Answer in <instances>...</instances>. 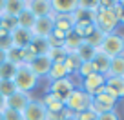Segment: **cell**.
<instances>
[{"label":"cell","mask_w":124,"mask_h":120,"mask_svg":"<svg viewBox=\"0 0 124 120\" xmlns=\"http://www.w3.org/2000/svg\"><path fill=\"white\" fill-rule=\"evenodd\" d=\"M13 84H15L16 91H24V93H31L39 84V78L31 73V69L27 66H18L16 73L13 77Z\"/></svg>","instance_id":"1"},{"label":"cell","mask_w":124,"mask_h":120,"mask_svg":"<svg viewBox=\"0 0 124 120\" xmlns=\"http://www.w3.org/2000/svg\"><path fill=\"white\" fill-rule=\"evenodd\" d=\"M89 106H91V97H89L88 93H84L80 87H77L73 93L64 100V107L70 113H73V115L89 109Z\"/></svg>","instance_id":"2"},{"label":"cell","mask_w":124,"mask_h":120,"mask_svg":"<svg viewBox=\"0 0 124 120\" xmlns=\"http://www.w3.org/2000/svg\"><path fill=\"white\" fill-rule=\"evenodd\" d=\"M95 26H97V29H101L106 35L115 33V29L119 27V16L113 11V6L109 9H101L99 7L97 16H95Z\"/></svg>","instance_id":"3"},{"label":"cell","mask_w":124,"mask_h":120,"mask_svg":"<svg viewBox=\"0 0 124 120\" xmlns=\"http://www.w3.org/2000/svg\"><path fill=\"white\" fill-rule=\"evenodd\" d=\"M99 51H102L104 55H108L109 58H115L124 55V35H119V33H109V35L104 36Z\"/></svg>","instance_id":"4"},{"label":"cell","mask_w":124,"mask_h":120,"mask_svg":"<svg viewBox=\"0 0 124 120\" xmlns=\"http://www.w3.org/2000/svg\"><path fill=\"white\" fill-rule=\"evenodd\" d=\"M115 107H117V98H113L111 95H108L104 89H102L99 95L91 97V106H89V109L95 111L97 115H102V113H108V111H115Z\"/></svg>","instance_id":"5"},{"label":"cell","mask_w":124,"mask_h":120,"mask_svg":"<svg viewBox=\"0 0 124 120\" xmlns=\"http://www.w3.org/2000/svg\"><path fill=\"white\" fill-rule=\"evenodd\" d=\"M75 89H77V85H75L73 78H71V77H66V78H60V80L51 82L49 93H53L55 97H58L62 102H64V100H66V98L75 91Z\"/></svg>","instance_id":"6"},{"label":"cell","mask_w":124,"mask_h":120,"mask_svg":"<svg viewBox=\"0 0 124 120\" xmlns=\"http://www.w3.org/2000/svg\"><path fill=\"white\" fill-rule=\"evenodd\" d=\"M104 84H106V77L104 75L93 73V75H89V77L82 78L80 89L84 91V93H88L89 97H95V95H99L102 89H104Z\"/></svg>","instance_id":"7"},{"label":"cell","mask_w":124,"mask_h":120,"mask_svg":"<svg viewBox=\"0 0 124 120\" xmlns=\"http://www.w3.org/2000/svg\"><path fill=\"white\" fill-rule=\"evenodd\" d=\"M46 116H47V109L44 107L42 100H39V98H33L27 104V107L22 111L24 120H46Z\"/></svg>","instance_id":"8"},{"label":"cell","mask_w":124,"mask_h":120,"mask_svg":"<svg viewBox=\"0 0 124 120\" xmlns=\"http://www.w3.org/2000/svg\"><path fill=\"white\" fill-rule=\"evenodd\" d=\"M33 100L31 93H24V91H15L11 97L6 98V109H13V111L22 113L27 107V104Z\"/></svg>","instance_id":"9"},{"label":"cell","mask_w":124,"mask_h":120,"mask_svg":"<svg viewBox=\"0 0 124 120\" xmlns=\"http://www.w3.org/2000/svg\"><path fill=\"white\" fill-rule=\"evenodd\" d=\"M53 11L49 13L47 16H40V18H37L35 22V27H33V36H40V38H47V36L53 33L55 29V22H53Z\"/></svg>","instance_id":"10"},{"label":"cell","mask_w":124,"mask_h":120,"mask_svg":"<svg viewBox=\"0 0 124 120\" xmlns=\"http://www.w3.org/2000/svg\"><path fill=\"white\" fill-rule=\"evenodd\" d=\"M104 91L108 95H111L113 98H117V100L124 98V78L122 77H106Z\"/></svg>","instance_id":"11"},{"label":"cell","mask_w":124,"mask_h":120,"mask_svg":"<svg viewBox=\"0 0 124 120\" xmlns=\"http://www.w3.org/2000/svg\"><path fill=\"white\" fill-rule=\"evenodd\" d=\"M31 40H33V33L27 31V29H13L11 31V47H18V49H24V47H29Z\"/></svg>","instance_id":"12"},{"label":"cell","mask_w":124,"mask_h":120,"mask_svg":"<svg viewBox=\"0 0 124 120\" xmlns=\"http://www.w3.org/2000/svg\"><path fill=\"white\" fill-rule=\"evenodd\" d=\"M78 7V0H53L51 11L55 15H73Z\"/></svg>","instance_id":"13"},{"label":"cell","mask_w":124,"mask_h":120,"mask_svg":"<svg viewBox=\"0 0 124 120\" xmlns=\"http://www.w3.org/2000/svg\"><path fill=\"white\" fill-rule=\"evenodd\" d=\"M27 67L31 69V73L35 75L37 78L47 77V73H49V69H51V60L47 56H35V60H33Z\"/></svg>","instance_id":"14"},{"label":"cell","mask_w":124,"mask_h":120,"mask_svg":"<svg viewBox=\"0 0 124 120\" xmlns=\"http://www.w3.org/2000/svg\"><path fill=\"white\" fill-rule=\"evenodd\" d=\"M26 7L29 9L37 18L47 16L51 13V0H29V2H26Z\"/></svg>","instance_id":"15"},{"label":"cell","mask_w":124,"mask_h":120,"mask_svg":"<svg viewBox=\"0 0 124 120\" xmlns=\"http://www.w3.org/2000/svg\"><path fill=\"white\" fill-rule=\"evenodd\" d=\"M109 64H111V58H109L108 55H104L102 51L97 49V53H95V56H93V60H91V66H93V69H95V73L108 77Z\"/></svg>","instance_id":"16"},{"label":"cell","mask_w":124,"mask_h":120,"mask_svg":"<svg viewBox=\"0 0 124 120\" xmlns=\"http://www.w3.org/2000/svg\"><path fill=\"white\" fill-rule=\"evenodd\" d=\"M42 104H44V107L47 109V113H55V115H60V113L66 109L64 107V102H62L58 97H55L53 93H49V91L44 95Z\"/></svg>","instance_id":"17"},{"label":"cell","mask_w":124,"mask_h":120,"mask_svg":"<svg viewBox=\"0 0 124 120\" xmlns=\"http://www.w3.org/2000/svg\"><path fill=\"white\" fill-rule=\"evenodd\" d=\"M53 22H55V29H60V31L64 33H70L73 31L75 24H77V20H75L73 15H55L53 13Z\"/></svg>","instance_id":"18"},{"label":"cell","mask_w":124,"mask_h":120,"mask_svg":"<svg viewBox=\"0 0 124 120\" xmlns=\"http://www.w3.org/2000/svg\"><path fill=\"white\" fill-rule=\"evenodd\" d=\"M35 22H37V16L29 11L27 7H24V11L16 16V27L20 29H27V31H33L35 27Z\"/></svg>","instance_id":"19"},{"label":"cell","mask_w":124,"mask_h":120,"mask_svg":"<svg viewBox=\"0 0 124 120\" xmlns=\"http://www.w3.org/2000/svg\"><path fill=\"white\" fill-rule=\"evenodd\" d=\"M29 49L35 56H47L51 47H49V44H47V38L33 36V40H31V44H29Z\"/></svg>","instance_id":"20"},{"label":"cell","mask_w":124,"mask_h":120,"mask_svg":"<svg viewBox=\"0 0 124 120\" xmlns=\"http://www.w3.org/2000/svg\"><path fill=\"white\" fill-rule=\"evenodd\" d=\"M95 29H97V26H95L93 20H78V22L75 24V27H73V33H77V35L84 40V38H88Z\"/></svg>","instance_id":"21"},{"label":"cell","mask_w":124,"mask_h":120,"mask_svg":"<svg viewBox=\"0 0 124 120\" xmlns=\"http://www.w3.org/2000/svg\"><path fill=\"white\" fill-rule=\"evenodd\" d=\"M24 7H26V2H22V0H6L4 15H6V16H13V18H16V16L24 11Z\"/></svg>","instance_id":"22"},{"label":"cell","mask_w":124,"mask_h":120,"mask_svg":"<svg viewBox=\"0 0 124 120\" xmlns=\"http://www.w3.org/2000/svg\"><path fill=\"white\" fill-rule=\"evenodd\" d=\"M82 44H84V40H82L77 33L70 31V33H68V36H66V40H64V49H66L68 53H75Z\"/></svg>","instance_id":"23"},{"label":"cell","mask_w":124,"mask_h":120,"mask_svg":"<svg viewBox=\"0 0 124 120\" xmlns=\"http://www.w3.org/2000/svg\"><path fill=\"white\" fill-rule=\"evenodd\" d=\"M108 77H122V78H124V55L111 58Z\"/></svg>","instance_id":"24"},{"label":"cell","mask_w":124,"mask_h":120,"mask_svg":"<svg viewBox=\"0 0 124 120\" xmlns=\"http://www.w3.org/2000/svg\"><path fill=\"white\" fill-rule=\"evenodd\" d=\"M64 66L68 69V75H77L80 66H82V62H80V58L77 56V53H68L66 60H64Z\"/></svg>","instance_id":"25"},{"label":"cell","mask_w":124,"mask_h":120,"mask_svg":"<svg viewBox=\"0 0 124 120\" xmlns=\"http://www.w3.org/2000/svg\"><path fill=\"white\" fill-rule=\"evenodd\" d=\"M66 77H70V75H68V69H66L64 64H51V69H49V73H47L49 82L60 80V78H66Z\"/></svg>","instance_id":"26"},{"label":"cell","mask_w":124,"mask_h":120,"mask_svg":"<svg viewBox=\"0 0 124 120\" xmlns=\"http://www.w3.org/2000/svg\"><path fill=\"white\" fill-rule=\"evenodd\" d=\"M75 53H77V56L80 58V62H91L93 56H95V53H97V49L91 47V46H88V44L84 42L77 51H75Z\"/></svg>","instance_id":"27"},{"label":"cell","mask_w":124,"mask_h":120,"mask_svg":"<svg viewBox=\"0 0 124 120\" xmlns=\"http://www.w3.org/2000/svg\"><path fill=\"white\" fill-rule=\"evenodd\" d=\"M68 56V51L64 47H51L49 53H47V58L51 60V64H64Z\"/></svg>","instance_id":"28"},{"label":"cell","mask_w":124,"mask_h":120,"mask_svg":"<svg viewBox=\"0 0 124 120\" xmlns=\"http://www.w3.org/2000/svg\"><path fill=\"white\" fill-rule=\"evenodd\" d=\"M16 67L18 66H15L11 62H4L0 66V80H13V77L16 73Z\"/></svg>","instance_id":"29"},{"label":"cell","mask_w":124,"mask_h":120,"mask_svg":"<svg viewBox=\"0 0 124 120\" xmlns=\"http://www.w3.org/2000/svg\"><path fill=\"white\" fill-rule=\"evenodd\" d=\"M104 36H106V33H102L101 29H95V31L88 36V38H84V42L88 44V46L99 49V47H101V44H102V40H104Z\"/></svg>","instance_id":"30"},{"label":"cell","mask_w":124,"mask_h":120,"mask_svg":"<svg viewBox=\"0 0 124 120\" xmlns=\"http://www.w3.org/2000/svg\"><path fill=\"white\" fill-rule=\"evenodd\" d=\"M6 55H8V62L15 64V66H22V49L11 47V49L6 51Z\"/></svg>","instance_id":"31"},{"label":"cell","mask_w":124,"mask_h":120,"mask_svg":"<svg viewBox=\"0 0 124 120\" xmlns=\"http://www.w3.org/2000/svg\"><path fill=\"white\" fill-rule=\"evenodd\" d=\"M15 91H16V87H15V84H13V80H0V95L4 98L11 97Z\"/></svg>","instance_id":"32"},{"label":"cell","mask_w":124,"mask_h":120,"mask_svg":"<svg viewBox=\"0 0 124 120\" xmlns=\"http://www.w3.org/2000/svg\"><path fill=\"white\" fill-rule=\"evenodd\" d=\"M0 27L2 29H6V31L11 33L13 29H16V18H13V16H6L2 15L0 16Z\"/></svg>","instance_id":"33"},{"label":"cell","mask_w":124,"mask_h":120,"mask_svg":"<svg viewBox=\"0 0 124 120\" xmlns=\"http://www.w3.org/2000/svg\"><path fill=\"white\" fill-rule=\"evenodd\" d=\"M0 49H11V33L6 31V29H2L0 27Z\"/></svg>","instance_id":"34"},{"label":"cell","mask_w":124,"mask_h":120,"mask_svg":"<svg viewBox=\"0 0 124 120\" xmlns=\"http://www.w3.org/2000/svg\"><path fill=\"white\" fill-rule=\"evenodd\" d=\"M95 73V69H93V66H91V62H82V66H80V69H78V77L80 78H86V77H89V75H93Z\"/></svg>","instance_id":"35"},{"label":"cell","mask_w":124,"mask_h":120,"mask_svg":"<svg viewBox=\"0 0 124 120\" xmlns=\"http://www.w3.org/2000/svg\"><path fill=\"white\" fill-rule=\"evenodd\" d=\"M97 113L95 111H91V109H86V111H80V113H77L75 115V118L77 120H97Z\"/></svg>","instance_id":"36"},{"label":"cell","mask_w":124,"mask_h":120,"mask_svg":"<svg viewBox=\"0 0 124 120\" xmlns=\"http://www.w3.org/2000/svg\"><path fill=\"white\" fill-rule=\"evenodd\" d=\"M4 120H24L22 113L13 111V109H4Z\"/></svg>","instance_id":"37"},{"label":"cell","mask_w":124,"mask_h":120,"mask_svg":"<svg viewBox=\"0 0 124 120\" xmlns=\"http://www.w3.org/2000/svg\"><path fill=\"white\" fill-rule=\"evenodd\" d=\"M97 120H120V116H119V113H117V111H108V113L99 115Z\"/></svg>","instance_id":"38"},{"label":"cell","mask_w":124,"mask_h":120,"mask_svg":"<svg viewBox=\"0 0 124 120\" xmlns=\"http://www.w3.org/2000/svg\"><path fill=\"white\" fill-rule=\"evenodd\" d=\"M49 36H51V38H55V40H58V42H64L66 36H68V33L60 31V29H53V33H51Z\"/></svg>","instance_id":"39"},{"label":"cell","mask_w":124,"mask_h":120,"mask_svg":"<svg viewBox=\"0 0 124 120\" xmlns=\"http://www.w3.org/2000/svg\"><path fill=\"white\" fill-rule=\"evenodd\" d=\"M120 15H119V26H124V0H120Z\"/></svg>","instance_id":"40"},{"label":"cell","mask_w":124,"mask_h":120,"mask_svg":"<svg viewBox=\"0 0 124 120\" xmlns=\"http://www.w3.org/2000/svg\"><path fill=\"white\" fill-rule=\"evenodd\" d=\"M4 62H8V55H6L4 49H0V66H2Z\"/></svg>","instance_id":"41"},{"label":"cell","mask_w":124,"mask_h":120,"mask_svg":"<svg viewBox=\"0 0 124 120\" xmlns=\"http://www.w3.org/2000/svg\"><path fill=\"white\" fill-rule=\"evenodd\" d=\"M4 109H6V98L0 95V111H4Z\"/></svg>","instance_id":"42"},{"label":"cell","mask_w":124,"mask_h":120,"mask_svg":"<svg viewBox=\"0 0 124 120\" xmlns=\"http://www.w3.org/2000/svg\"><path fill=\"white\" fill-rule=\"evenodd\" d=\"M4 7H6V0H0V16L4 15Z\"/></svg>","instance_id":"43"},{"label":"cell","mask_w":124,"mask_h":120,"mask_svg":"<svg viewBox=\"0 0 124 120\" xmlns=\"http://www.w3.org/2000/svg\"><path fill=\"white\" fill-rule=\"evenodd\" d=\"M62 120H77V118H75V115H73V113H70V115H66Z\"/></svg>","instance_id":"44"},{"label":"cell","mask_w":124,"mask_h":120,"mask_svg":"<svg viewBox=\"0 0 124 120\" xmlns=\"http://www.w3.org/2000/svg\"><path fill=\"white\" fill-rule=\"evenodd\" d=\"M0 120H4V111H0Z\"/></svg>","instance_id":"45"}]
</instances>
